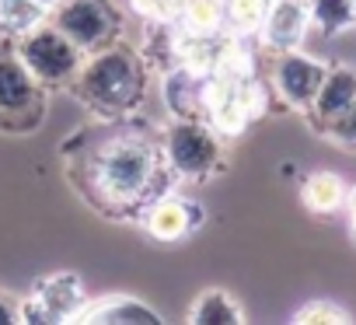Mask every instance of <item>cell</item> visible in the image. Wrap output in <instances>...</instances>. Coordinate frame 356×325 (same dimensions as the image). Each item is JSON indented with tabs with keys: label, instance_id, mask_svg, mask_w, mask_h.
<instances>
[{
	"label": "cell",
	"instance_id": "cell-5",
	"mask_svg": "<svg viewBox=\"0 0 356 325\" xmlns=\"http://www.w3.org/2000/svg\"><path fill=\"white\" fill-rule=\"evenodd\" d=\"M46 116V88L22 63L15 46H0V129L32 133Z\"/></svg>",
	"mask_w": 356,
	"mask_h": 325
},
{
	"label": "cell",
	"instance_id": "cell-21",
	"mask_svg": "<svg viewBox=\"0 0 356 325\" xmlns=\"http://www.w3.org/2000/svg\"><path fill=\"white\" fill-rule=\"evenodd\" d=\"M22 322V301L11 297L8 290H0V325H15Z\"/></svg>",
	"mask_w": 356,
	"mask_h": 325
},
{
	"label": "cell",
	"instance_id": "cell-22",
	"mask_svg": "<svg viewBox=\"0 0 356 325\" xmlns=\"http://www.w3.org/2000/svg\"><path fill=\"white\" fill-rule=\"evenodd\" d=\"M346 203H349V231H353V238H356V186L349 189Z\"/></svg>",
	"mask_w": 356,
	"mask_h": 325
},
{
	"label": "cell",
	"instance_id": "cell-1",
	"mask_svg": "<svg viewBox=\"0 0 356 325\" xmlns=\"http://www.w3.org/2000/svg\"><path fill=\"white\" fill-rule=\"evenodd\" d=\"M175 168L164 157V143L143 133H115L98 140L84 154L88 200L108 214H143L175 182Z\"/></svg>",
	"mask_w": 356,
	"mask_h": 325
},
{
	"label": "cell",
	"instance_id": "cell-19",
	"mask_svg": "<svg viewBox=\"0 0 356 325\" xmlns=\"http://www.w3.org/2000/svg\"><path fill=\"white\" fill-rule=\"evenodd\" d=\"M293 322H300V325H346V322H349V315H346L339 304L314 301V304H307L304 311H297V318H293Z\"/></svg>",
	"mask_w": 356,
	"mask_h": 325
},
{
	"label": "cell",
	"instance_id": "cell-4",
	"mask_svg": "<svg viewBox=\"0 0 356 325\" xmlns=\"http://www.w3.org/2000/svg\"><path fill=\"white\" fill-rule=\"evenodd\" d=\"M15 53L22 56V63L32 70V77H35L46 91H53V88H70L74 77H77V70H81V63H84V56H88V53H81L53 22H42V25H35L32 32L18 35V39H15Z\"/></svg>",
	"mask_w": 356,
	"mask_h": 325
},
{
	"label": "cell",
	"instance_id": "cell-6",
	"mask_svg": "<svg viewBox=\"0 0 356 325\" xmlns=\"http://www.w3.org/2000/svg\"><path fill=\"white\" fill-rule=\"evenodd\" d=\"M49 22L81 49L95 53L122 35V15L112 8V0H56Z\"/></svg>",
	"mask_w": 356,
	"mask_h": 325
},
{
	"label": "cell",
	"instance_id": "cell-17",
	"mask_svg": "<svg viewBox=\"0 0 356 325\" xmlns=\"http://www.w3.org/2000/svg\"><path fill=\"white\" fill-rule=\"evenodd\" d=\"M186 32L196 35H220L224 29V0H182V18Z\"/></svg>",
	"mask_w": 356,
	"mask_h": 325
},
{
	"label": "cell",
	"instance_id": "cell-23",
	"mask_svg": "<svg viewBox=\"0 0 356 325\" xmlns=\"http://www.w3.org/2000/svg\"><path fill=\"white\" fill-rule=\"evenodd\" d=\"M42 4H46V8H49V11H53V4H56V0H42Z\"/></svg>",
	"mask_w": 356,
	"mask_h": 325
},
{
	"label": "cell",
	"instance_id": "cell-10",
	"mask_svg": "<svg viewBox=\"0 0 356 325\" xmlns=\"http://www.w3.org/2000/svg\"><path fill=\"white\" fill-rule=\"evenodd\" d=\"M307 29H311L307 0H273L259 32L273 53H290V49H300Z\"/></svg>",
	"mask_w": 356,
	"mask_h": 325
},
{
	"label": "cell",
	"instance_id": "cell-2",
	"mask_svg": "<svg viewBox=\"0 0 356 325\" xmlns=\"http://www.w3.org/2000/svg\"><path fill=\"white\" fill-rule=\"evenodd\" d=\"M77 98L102 119L129 116L147 95V63L129 46L112 42L84 56L74 84Z\"/></svg>",
	"mask_w": 356,
	"mask_h": 325
},
{
	"label": "cell",
	"instance_id": "cell-8",
	"mask_svg": "<svg viewBox=\"0 0 356 325\" xmlns=\"http://www.w3.org/2000/svg\"><path fill=\"white\" fill-rule=\"evenodd\" d=\"M328 67L300 49H290V53H276V63H273V91L283 105L297 109V112H307L318 98V88L325 81Z\"/></svg>",
	"mask_w": 356,
	"mask_h": 325
},
{
	"label": "cell",
	"instance_id": "cell-13",
	"mask_svg": "<svg viewBox=\"0 0 356 325\" xmlns=\"http://www.w3.org/2000/svg\"><path fill=\"white\" fill-rule=\"evenodd\" d=\"M304 207L314 210V214H335L339 207H346V182L335 175V172H311L304 179Z\"/></svg>",
	"mask_w": 356,
	"mask_h": 325
},
{
	"label": "cell",
	"instance_id": "cell-14",
	"mask_svg": "<svg viewBox=\"0 0 356 325\" xmlns=\"http://www.w3.org/2000/svg\"><path fill=\"white\" fill-rule=\"evenodd\" d=\"M189 322H196V325H241L245 322V311H241V304L231 294H224V290H203L196 297L193 311H189Z\"/></svg>",
	"mask_w": 356,
	"mask_h": 325
},
{
	"label": "cell",
	"instance_id": "cell-7",
	"mask_svg": "<svg viewBox=\"0 0 356 325\" xmlns=\"http://www.w3.org/2000/svg\"><path fill=\"white\" fill-rule=\"evenodd\" d=\"M84 283L74 273H56L35 283L32 297L22 301V322L29 325H56V322H74L77 311L84 308Z\"/></svg>",
	"mask_w": 356,
	"mask_h": 325
},
{
	"label": "cell",
	"instance_id": "cell-9",
	"mask_svg": "<svg viewBox=\"0 0 356 325\" xmlns=\"http://www.w3.org/2000/svg\"><path fill=\"white\" fill-rule=\"evenodd\" d=\"M143 231L154 238V241H178V238H186L189 231L200 228L203 221V210L182 196H157L143 214Z\"/></svg>",
	"mask_w": 356,
	"mask_h": 325
},
{
	"label": "cell",
	"instance_id": "cell-15",
	"mask_svg": "<svg viewBox=\"0 0 356 325\" xmlns=\"http://www.w3.org/2000/svg\"><path fill=\"white\" fill-rule=\"evenodd\" d=\"M42 22H49V8L42 0H0V29L11 39L32 32Z\"/></svg>",
	"mask_w": 356,
	"mask_h": 325
},
{
	"label": "cell",
	"instance_id": "cell-24",
	"mask_svg": "<svg viewBox=\"0 0 356 325\" xmlns=\"http://www.w3.org/2000/svg\"><path fill=\"white\" fill-rule=\"evenodd\" d=\"M353 4H356V0H353Z\"/></svg>",
	"mask_w": 356,
	"mask_h": 325
},
{
	"label": "cell",
	"instance_id": "cell-11",
	"mask_svg": "<svg viewBox=\"0 0 356 325\" xmlns=\"http://www.w3.org/2000/svg\"><path fill=\"white\" fill-rule=\"evenodd\" d=\"M353 102H356V70L353 67H328V74H325V81L318 88V98L307 109L311 126L325 133V126L332 119H339Z\"/></svg>",
	"mask_w": 356,
	"mask_h": 325
},
{
	"label": "cell",
	"instance_id": "cell-20",
	"mask_svg": "<svg viewBox=\"0 0 356 325\" xmlns=\"http://www.w3.org/2000/svg\"><path fill=\"white\" fill-rule=\"evenodd\" d=\"M325 136H332L335 143H342V147H349V150H356V102H353L339 119H332V122L325 126Z\"/></svg>",
	"mask_w": 356,
	"mask_h": 325
},
{
	"label": "cell",
	"instance_id": "cell-3",
	"mask_svg": "<svg viewBox=\"0 0 356 325\" xmlns=\"http://www.w3.org/2000/svg\"><path fill=\"white\" fill-rule=\"evenodd\" d=\"M164 157L178 179L207 182L224 172V143L220 133L203 119H178L164 133Z\"/></svg>",
	"mask_w": 356,
	"mask_h": 325
},
{
	"label": "cell",
	"instance_id": "cell-12",
	"mask_svg": "<svg viewBox=\"0 0 356 325\" xmlns=\"http://www.w3.org/2000/svg\"><path fill=\"white\" fill-rule=\"evenodd\" d=\"M74 322H88V325H161V315L154 308H147L136 297H102L95 304L84 301V308L77 311Z\"/></svg>",
	"mask_w": 356,
	"mask_h": 325
},
{
	"label": "cell",
	"instance_id": "cell-18",
	"mask_svg": "<svg viewBox=\"0 0 356 325\" xmlns=\"http://www.w3.org/2000/svg\"><path fill=\"white\" fill-rule=\"evenodd\" d=\"M273 0H224V22L234 32H259Z\"/></svg>",
	"mask_w": 356,
	"mask_h": 325
},
{
	"label": "cell",
	"instance_id": "cell-16",
	"mask_svg": "<svg viewBox=\"0 0 356 325\" xmlns=\"http://www.w3.org/2000/svg\"><path fill=\"white\" fill-rule=\"evenodd\" d=\"M307 18L321 35H335L356 25V4L353 0H307Z\"/></svg>",
	"mask_w": 356,
	"mask_h": 325
}]
</instances>
